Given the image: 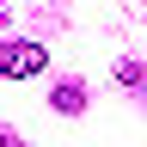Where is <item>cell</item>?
Listing matches in <instances>:
<instances>
[{
    "mask_svg": "<svg viewBox=\"0 0 147 147\" xmlns=\"http://www.w3.org/2000/svg\"><path fill=\"white\" fill-rule=\"evenodd\" d=\"M0 147H25V141H18V135H6V129H0Z\"/></svg>",
    "mask_w": 147,
    "mask_h": 147,
    "instance_id": "cell-4",
    "label": "cell"
},
{
    "mask_svg": "<svg viewBox=\"0 0 147 147\" xmlns=\"http://www.w3.org/2000/svg\"><path fill=\"white\" fill-rule=\"evenodd\" d=\"M49 67V49L43 43H0V74L6 80H31V74Z\"/></svg>",
    "mask_w": 147,
    "mask_h": 147,
    "instance_id": "cell-1",
    "label": "cell"
},
{
    "mask_svg": "<svg viewBox=\"0 0 147 147\" xmlns=\"http://www.w3.org/2000/svg\"><path fill=\"white\" fill-rule=\"evenodd\" d=\"M117 80L135 92V86H147V67H141V61H117Z\"/></svg>",
    "mask_w": 147,
    "mask_h": 147,
    "instance_id": "cell-3",
    "label": "cell"
},
{
    "mask_svg": "<svg viewBox=\"0 0 147 147\" xmlns=\"http://www.w3.org/2000/svg\"><path fill=\"white\" fill-rule=\"evenodd\" d=\"M55 110H86V92L80 86H55Z\"/></svg>",
    "mask_w": 147,
    "mask_h": 147,
    "instance_id": "cell-2",
    "label": "cell"
},
{
    "mask_svg": "<svg viewBox=\"0 0 147 147\" xmlns=\"http://www.w3.org/2000/svg\"><path fill=\"white\" fill-rule=\"evenodd\" d=\"M0 18H6V6H0Z\"/></svg>",
    "mask_w": 147,
    "mask_h": 147,
    "instance_id": "cell-5",
    "label": "cell"
}]
</instances>
